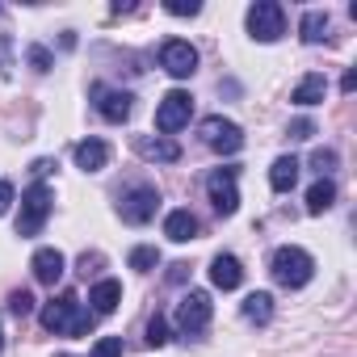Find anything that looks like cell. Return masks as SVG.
I'll use <instances>...</instances> for the list:
<instances>
[{"mask_svg":"<svg viewBox=\"0 0 357 357\" xmlns=\"http://www.w3.org/2000/svg\"><path fill=\"white\" fill-rule=\"evenodd\" d=\"M211 294L206 290H190L181 303H176V328H181L185 336H198V332H206V324H211Z\"/></svg>","mask_w":357,"mask_h":357,"instance_id":"8","label":"cell"},{"mask_svg":"<svg viewBox=\"0 0 357 357\" xmlns=\"http://www.w3.org/2000/svg\"><path fill=\"white\" fill-rule=\"evenodd\" d=\"M298 34H303V43H307V47L324 43V38H328V13H319V9L303 13V26H298Z\"/></svg>","mask_w":357,"mask_h":357,"instance_id":"22","label":"cell"},{"mask_svg":"<svg viewBox=\"0 0 357 357\" xmlns=\"http://www.w3.org/2000/svg\"><path fill=\"white\" fill-rule=\"evenodd\" d=\"M93 97H97V109L105 122H126L130 109H135V97L122 93V89H105V84H93Z\"/></svg>","mask_w":357,"mask_h":357,"instance_id":"11","label":"cell"},{"mask_svg":"<svg viewBox=\"0 0 357 357\" xmlns=\"http://www.w3.org/2000/svg\"><path fill=\"white\" fill-rule=\"evenodd\" d=\"M340 89H344V93H353V89H357V72H353V68L344 72V80H340Z\"/></svg>","mask_w":357,"mask_h":357,"instance_id":"35","label":"cell"},{"mask_svg":"<svg viewBox=\"0 0 357 357\" xmlns=\"http://www.w3.org/2000/svg\"><path fill=\"white\" fill-rule=\"evenodd\" d=\"M9 311H13L17 319H26V315L34 311V294H30V290H13V294H9Z\"/></svg>","mask_w":357,"mask_h":357,"instance_id":"26","label":"cell"},{"mask_svg":"<svg viewBox=\"0 0 357 357\" xmlns=\"http://www.w3.org/2000/svg\"><path fill=\"white\" fill-rule=\"evenodd\" d=\"M286 135H290V139H311V135H315V122H311V118H294Z\"/></svg>","mask_w":357,"mask_h":357,"instance_id":"32","label":"cell"},{"mask_svg":"<svg viewBox=\"0 0 357 357\" xmlns=\"http://www.w3.org/2000/svg\"><path fill=\"white\" fill-rule=\"evenodd\" d=\"M244 319L248 324H269L273 319V294H265V290H252L248 298H244Z\"/></svg>","mask_w":357,"mask_h":357,"instance_id":"20","label":"cell"},{"mask_svg":"<svg viewBox=\"0 0 357 357\" xmlns=\"http://www.w3.org/2000/svg\"><path fill=\"white\" fill-rule=\"evenodd\" d=\"M332 202H336V185L328 176H319V181L307 190V215H324V211H332Z\"/></svg>","mask_w":357,"mask_h":357,"instance_id":"21","label":"cell"},{"mask_svg":"<svg viewBox=\"0 0 357 357\" xmlns=\"http://www.w3.org/2000/svg\"><path fill=\"white\" fill-rule=\"evenodd\" d=\"M51 202H55V194H51L43 181H34V185L22 194V215H17V236H22V240L38 236V231L47 227V219H51Z\"/></svg>","mask_w":357,"mask_h":357,"instance_id":"3","label":"cell"},{"mask_svg":"<svg viewBox=\"0 0 357 357\" xmlns=\"http://www.w3.org/2000/svg\"><path fill=\"white\" fill-rule=\"evenodd\" d=\"M160 265V252L151 248V244H139L135 252H130V269H139V273H147V269H155Z\"/></svg>","mask_w":357,"mask_h":357,"instance_id":"23","label":"cell"},{"mask_svg":"<svg viewBox=\"0 0 357 357\" xmlns=\"http://www.w3.org/2000/svg\"><path fill=\"white\" fill-rule=\"evenodd\" d=\"M59 357H72V353H59Z\"/></svg>","mask_w":357,"mask_h":357,"instance_id":"38","label":"cell"},{"mask_svg":"<svg viewBox=\"0 0 357 357\" xmlns=\"http://www.w3.org/2000/svg\"><path fill=\"white\" fill-rule=\"evenodd\" d=\"M311 168H315L319 176H328V172L336 168V151H332V147H315V151H311Z\"/></svg>","mask_w":357,"mask_h":357,"instance_id":"25","label":"cell"},{"mask_svg":"<svg viewBox=\"0 0 357 357\" xmlns=\"http://www.w3.org/2000/svg\"><path fill=\"white\" fill-rule=\"evenodd\" d=\"M190 118H194V97H190L185 89L164 93V101L155 105V130H164V135L190 126Z\"/></svg>","mask_w":357,"mask_h":357,"instance_id":"6","label":"cell"},{"mask_svg":"<svg viewBox=\"0 0 357 357\" xmlns=\"http://www.w3.org/2000/svg\"><path fill=\"white\" fill-rule=\"evenodd\" d=\"M72 160H76V168H84V172H101V168L109 164V147H105L101 139H84V143L72 147Z\"/></svg>","mask_w":357,"mask_h":357,"instance_id":"14","label":"cell"},{"mask_svg":"<svg viewBox=\"0 0 357 357\" xmlns=\"http://www.w3.org/2000/svg\"><path fill=\"white\" fill-rule=\"evenodd\" d=\"M55 168V160H34V176H47Z\"/></svg>","mask_w":357,"mask_h":357,"instance_id":"36","label":"cell"},{"mask_svg":"<svg viewBox=\"0 0 357 357\" xmlns=\"http://www.w3.org/2000/svg\"><path fill=\"white\" fill-rule=\"evenodd\" d=\"M101 265H105V257H101V252H84V257L76 261V269H80L84 278H93V273H101Z\"/></svg>","mask_w":357,"mask_h":357,"instance_id":"29","label":"cell"},{"mask_svg":"<svg viewBox=\"0 0 357 357\" xmlns=\"http://www.w3.org/2000/svg\"><path fill=\"white\" fill-rule=\"evenodd\" d=\"M211 282H215L219 290H236V286L244 282V269H240V261H236L231 252H219V257L211 261Z\"/></svg>","mask_w":357,"mask_h":357,"instance_id":"15","label":"cell"},{"mask_svg":"<svg viewBox=\"0 0 357 357\" xmlns=\"http://www.w3.org/2000/svg\"><path fill=\"white\" fill-rule=\"evenodd\" d=\"M30 269H34V278H38L43 286H55V282L63 278L68 261H63V252H59V248H38V252H34V261H30Z\"/></svg>","mask_w":357,"mask_h":357,"instance_id":"12","label":"cell"},{"mask_svg":"<svg viewBox=\"0 0 357 357\" xmlns=\"http://www.w3.org/2000/svg\"><path fill=\"white\" fill-rule=\"evenodd\" d=\"M164 9H168L172 17H194V13H198L202 5H198V0H168V5H164Z\"/></svg>","mask_w":357,"mask_h":357,"instance_id":"30","label":"cell"},{"mask_svg":"<svg viewBox=\"0 0 357 357\" xmlns=\"http://www.w3.org/2000/svg\"><path fill=\"white\" fill-rule=\"evenodd\" d=\"M294 181H298V160H294V155H278L273 168H269V185H273L278 194H290Z\"/></svg>","mask_w":357,"mask_h":357,"instance_id":"18","label":"cell"},{"mask_svg":"<svg viewBox=\"0 0 357 357\" xmlns=\"http://www.w3.org/2000/svg\"><path fill=\"white\" fill-rule=\"evenodd\" d=\"M0 76H13V38L0 34Z\"/></svg>","mask_w":357,"mask_h":357,"instance_id":"28","label":"cell"},{"mask_svg":"<svg viewBox=\"0 0 357 357\" xmlns=\"http://www.w3.org/2000/svg\"><path fill=\"white\" fill-rule=\"evenodd\" d=\"M147 344H151V349L168 344V319H164V315H151V319H147Z\"/></svg>","mask_w":357,"mask_h":357,"instance_id":"24","label":"cell"},{"mask_svg":"<svg viewBox=\"0 0 357 357\" xmlns=\"http://www.w3.org/2000/svg\"><path fill=\"white\" fill-rule=\"evenodd\" d=\"M13 206V181H0V215Z\"/></svg>","mask_w":357,"mask_h":357,"instance_id":"34","label":"cell"},{"mask_svg":"<svg viewBox=\"0 0 357 357\" xmlns=\"http://www.w3.org/2000/svg\"><path fill=\"white\" fill-rule=\"evenodd\" d=\"M155 211H160V194H155V185H135V190H126L122 202H118V215H122V223H130V227L151 223Z\"/></svg>","mask_w":357,"mask_h":357,"instance_id":"5","label":"cell"},{"mask_svg":"<svg viewBox=\"0 0 357 357\" xmlns=\"http://www.w3.org/2000/svg\"><path fill=\"white\" fill-rule=\"evenodd\" d=\"M160 68H164L168 76H176V80H190V76L198 72V51H194L185 38H168V43L160 47Z\"/></svg>","mask_w":357,"mask_h":357,"instance_id":"9","label":"cell"},{"mask_svg":"<svg viewBox=\"0 0 357 357\" xmlns=\"http://www.w3.org/2000/svg\"><path fill=\"white\" fill-rule=\"evenodd\" d=\"M185 278H190V265H185V261H176V265L168 269V282H172V286H181Z\"/></svg>","mask_w":357,"mask_h":357,"instance_id":"33","label":"cell"},{"mask_svg":"<svg viewBox=\"0 0 357 357\" xmlns=\"http://www.w3.org/2000/svg\"><path fill=\"white\" fill-rule=\"evenodd\" d=\"M202 143H206V147H215L219 155H236V151L244 147V130H240L231 118L211 114V118H202Z\"/></svg>","mask_w":357,"mask_h":357,"instance_id":"7","label":"cell"},{"mask_svg":"<svg viewBox=\"0 0 357 357\" xmlns=\"http://www.w3.org/2000/svg\"><path fill=\"white\" fill-rule=\"evenodd\" d=\"M93 357H122V336H101L93 344Z\"/></svg>","mask_w":357,"mask_h":357,"instance_id":"27","label":"cell"},{"mask_svg":"<svg viewBox=\"0 0 357 357\" xmlns=\"http://www.w3.org/2000/svg\"><path fill=\"white\" fill-rule=\"evenodd\" d=\"M269 273H273V282H278V286H286V290H298V286H307V282H311V273H315V261H311V252H303V248L286 244V248H278V252H273V261H269Z\"/></svg>","mask_w":357,"mask_h":357,"instance_id":"2","label":"cell"},{"mask_svg":"<svg viewBox=\"0 0 357 357\" xmlns=\"http://www.w3.org/2000/svg\"><path fill=\"white\" fill-rule=\"evenodd\" d=\"M0 349H5V332H0Z\"/></svg>","mask_w":357,"mask_h":357,"instance_id":"37","label":"cell"},{"mask_svg":"<svg viewBox=\"0 0 357 357\" xmlns=\"http://www.w3.org/2000/svg\"><path fill=\"white\" fill-rule=\"evenodd\" d=\"M206 194H211V202H215V211L227 219V215H236L240 211V190H236V168H215L211 176H206Z\"/></svg>","mask_w":357,"mask_h":357,"instance_id":"10","label":"cell"},{"mask_svg":"<svg viewBox=\"0 0 357 357\" xmlns=\"http://www.w3.org/2000/svg\"><path fill=\"white\" fill-rule=\"evenodd\" d=\"M135 151L143 160H151V164H176V160H181V147H176L172 139H151V135H139Z\"/></svg>","mask_w":357,"mask_h":357,"instance_id":"13","label":"cell"},{"mask_svg":"<svg viewBox=\"0 0 357 357\" xmlns=\"http://www.w3.org/2000/svg\"><path fill=\"white\" fill-rule=\"evenodd\" d=\"M43 328L47 332H55V336H89L93 332V311H84L80 307V298H76V290H63L59 298H51L47 307H43Z\"/></svg>","mask_w":357,"mask_h":357,"instance_id":"1","label":"cell"},{"mask_svg":"<svg viewBox=\"0 0 357 357\" xmlns=\"http://www.w3.org/2000/svg\"><path fill=\"white\" fill-rule=\"evenodd\" d=\"M248 34L257 43H278L286 34V9L278 5V0H257V5L248 9Z\"/></svg>","mask_w":357,"mask_h":357,"instance_id":"4","label":"cell"},{"mask_svg":"<svg viewBox=\"0 0 357 357\" xmlns=\"http://www.w3.org/2000/svg\"><path fill=\"white\" fill-rule=\"evenodd\" d=\"M89 303H93V315H109V311H118V303H122V282L101 278V282L93 286Z\"/></svg>","mask_w":357,"mask_h":357,"instance_id":"16","label":"cell"},{"mask_svg":"<svg viewBox=\"0 0 357 357\" xmlns=\"http://www.w3.org/2000/svg\"><path fill=\"white\" fill-rule=\"evenodd\" d=\"M324 93H328V80H324L319 72H311V76H303V80L294 84L290 101H294V105H319V101H324Z\"/></svg>","mask_w":357,"mask_h":357,"instance_id":"19","label":"cell"},{"mask_svg":"<svg viewBox=\"0 0 357 357\" xmlns=\"http://www.w3.org/2000/svg\"><path fill=\"white\" fill-rule=\"evenodd\" d=\"M164 236H168L172 244H190V240L198 236V215H190V211H172V215L164 219Z\"/></svg>","mask_w":357,"mask_h":357,"instance_id":"17","label":"cell"},{"mask_svg":"<svg viewBox=\"0 0 357 357\" xmlns=\"http://www.w3.org/2000/svg\"><path fill=\"white\" fill-rule=\"evenodd\" d=\"M51 63H55V59H51L47 47H30V68H34V72H51Z\"/></svg>","mask_w":357,"mask_h":357,"instance_id":"31","label":"cell"}]
</instances>
